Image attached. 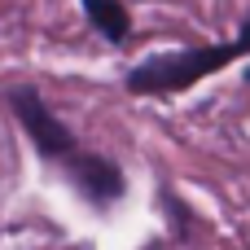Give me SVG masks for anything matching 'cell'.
Instances as JSON below:
<instances>
[{"label": "cell", "mask_w": 250, "mask_h": 250, "mask_svg": "<svg viewBox=\"0 0 250 250\" xmlns=\"http://www.w3.org/2000/svg\"><path fill=\"white\" fill-rule=\"evenodd\" d=\"M83 13H88V22H92L110 44H123V40L132 35V18H127L123 0H83Z\"/></svg>", "instance_id": "cell-4"}, {"label": "cell", "mask_w": 250, "mask_h": 250, "mask_svg": "<svg viewBox=\"0 0 250 250\" xmlns=\"http://www.w3.org/2000/svg\"><path fill=\"white\" fill-rule=\"evenodd\" d=\"M62 167H66V176L75 180V189L92 202V207H114L123 193H127V185H123V171L105 158V154H66L62 158Z\"/></svg>", "instance_id": "cell-3"}, {"label": "cell", "mask_w": 250, "mask_h": 250, "mask_svg": "<svg viewBox=\"0 0 250 250\" xmlns=\"http://www.w3.org/2000/svg\"><path fill=\"white\" fill-rule=\"evenodd\" d=\"M9 105H13V114H18V123L26 127L31 145L40 149V158L62 163L66 154H75V136H70V127H66V123L44 105V97H40V88H35V83L13 88V92H9Z\"/></svg>", "instance_id": "cell-2"}, {"label": "cell", "mask_w": 250, "mask_h": 250, "mask_svg": "<svg viewBox=\"0 0 250 250\" xmlns=\"http://www.w3.org/2000/svg\"><path fill=\"white\" fill-rule=\"evenodd\" d=\"M250 53V22L242 26L237 40L229 44H202V48H185V53H163L149 57L141 66L127 70V92L132 97H167V92H185L193 83H202L207 75L224 70L229 62Z\"/></svg>", "instance_id": "cell-1"}]
</instances>
